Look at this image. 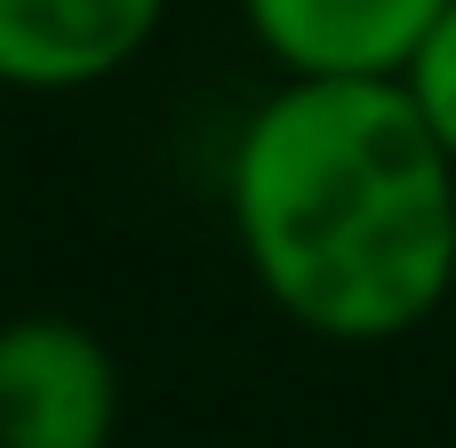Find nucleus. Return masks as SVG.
<instances>
[{
    "instance_id": "nucleus-2",
    "label": "nucleus",
    "mask_w": 456,
    "mask_h": 448,
    "mask_svg": "<svg viewBox=\"0 0 456 448\" xmlns=\"http://www.w3.org/2000/svg\"><path fill=\"white\" fill-rule=\"evenodd\" d=\"M128 409L120 353L72 313L0 321V448H112Z\"/></svg>"
},
{
    "instance_id": "nucleus-5",
    "label": "nucleus",
    "mask_w": 456,
    "mask_h": 448,
    "mask_svg": "<svg viewBox=\"0 0 456 448\" xmlns=\"http://www.w3.org/2000/svg\"><path fill=\"white\" fill-rule=\"evenodd\" d=\"M401 88H409V104L425 112V128L441 136V152L456 160V0L433 16V32H425L417 56L401 64Z\"/></svg>"
},
{
    "instance_id": "nucleus-1",
    "label": "nucleus",
    "mask_w": 456,
    "mask_h": 448,
    "mask_svg": "<svg viewBox=\"0 0 456 448\" xmlns=\"http://www.w3.org/2000/svg\"><path fill=\"white\" fill-rule=\"evenodd\" d=\"M224 224L321 345H401L456 297V160L401 80H273L224 144Z\"/></svg>"
},
{
    "instance_id": "nucleus-3",
    "label": "nucleus",
    "mask_w": 456,
    "mask_h": 448,
    "mask_svg": "<svg viewBox=\"0 0 456 448\" xmlns=\"http://www.w3.org/2000/svg\"><path fill=\"white\" fill-rule=\"evenodd\" d=\"M168 24V0H0V88L80 96L120 80Z\"/></svg>"
},
{
    "instance_id": "nucleus-4",
    "label": "nucleus",
    "mask_w": 456,
    "mask_h": 448,
    "mask_svg": "<svg viewBox=\"0 0 456 448\" xmlns=\"http://www.w3.org/2000/svg\"><path fill=\"white\" fill-rule=\"evenodd\" d=\"M449 0H240L281 80H401Z\"/></svg>"
}]
</instances>
